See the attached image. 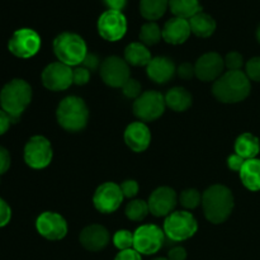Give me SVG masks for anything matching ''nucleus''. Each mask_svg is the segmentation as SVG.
<instances>
[{
    "mask_svg": "<svg viewBox=\"0 0 260 260\" xmlns=\"http://www.w3.org/2000/svg\"><path fill=\"white\" fill-rule=\"evenodd\" d=\"M52 146L46 137L33 136L24 146V161L32 169H45L52 161Z\"/></svg>",
    "mask_w": 260,
    "mask_h": 260,
    "instance_id": "6e6552de",
    "label": "nucleus"
},
{
    "mask_svg": "<svg viewBox=\"0 0 260 260\" xmlns=\"http://www.w3.org/2000/svg\"><path fill=\"white\" fill-rule=\"evenodd\" d=\"M202 206L206 218L218 225L230 217L234 210V196L228 187L215 184L202 194Z\"/></svg>",
    "mask_w": 260,
    "mask_h": 260,
    "instance_id": "7ed1b4c3",
    "label": "nucleus"
},
{
    "mask_svg": "<svg viewBox=\"0 0 260 260\" xmlns=\"http://www.w3.org/2000/svg\"><path fill=\"white\" fill-rule=\"evenodd\" d=\"M8 48L19 58L33 57L41 48V37L30 28H20L13 33L8 42Z\"/></svg>",
    "mask_w": 260,
    "mask_h": 260,
    "instance_id": "1a4fd4ad",
    "label": "nucleus"
},
{
    "mask_svg": "<svg viewBox=\"0 0 260 260\" xmlns=\"http://www.w3.org/2000/svg\"><path fill=\"white\" fill-rule=\"evenodd\" d=\"M90 79V71L84 66H76L73 69V83L76 85H85Z\"/></svg>",
    "mask_w": 260,
    "mask_h": 260,
    "instance_id": "f704fd0d",
    "label": "nucleus"
},
{
    "mask_svg": "<svg viewBox=\"0 0 260 260\" xmlns=\"http://www.w3.org/2000/svg\"><path fill=\"white\" fill-rule=\"evenodd\" d=\"M243 184L251 192L260 190V160H245L243 168L239 172Z\"/></svg>",
    "mask_w": 260,
    "mask_h": 260,
    "instance_id": "4be33fe9",
    "label": "nucleus"
},
{
    "mask_svg": "<svg viewBox=\"0 0 260 260\" xmlns=\"http://www.w3.org/2000/svg\"><path fill=\"white\" fill-rule=\"evenodd\" d=\"M124 142L135 152H142L151 142L150 129L144 122H134L124 131Z\"/></svg>",
    "mask_w": 260,
    "mask_h": 260,
    "instance_id": "a211bd4d",
    "label": "nucleus"
},
{
    "mask_svg": "<svg viewBox=\"0 0 260 260\" xmlns=\"http://www.w3.org/2000/svg\"><path fill=\"white\" fill-rule=\"evenodd\" d=\"M164 230L156 225H142L134 233V249L144 255H152L164 244Z\"/></svg>",
    "mask_w": 260,
    "mask_h": 260,
    "instance_id": "9d476101",
    "label": "nucleus"
},
{
    "mask_svg": "<svg viewBox=\"0 0 260 260\" xmlns=\"http://www.w3.org/2000/svg\"><path fill=\"white\" fill-rule=\"evenodd\" d=\"M123 201L121 185L113 182L103 183L96 188L93 196L94 207L101 213H112L117 211Z\"/></svg>",
    "mask_w": 260,
    "mask_h": 260,
    "instance_id": "f8f14e48",
    "label": "nucleus"
},
{
    "mask_svg": "<svg viewBox=\"0 0 260 260\" xmlns=\"http://www.w3.org/2000/svg\"><path fill=\"white\" fill-rule=\"evenodd\" d=\"M36 229L47 240H61L68 234V222L58 213L43 212L37 217Z\"/></svg>",
    "mask_w": 260,
    "mask_h": 260,
    "instance_id": "2eb2a0df",
    "label": "nucleus"
},
{
    "mask_svg": "<svg viewBox=\"0 0 260 260\" xmlns=\"http://www.w3.org/2000/svg\"><path fill=\"white\" fill-rule=\"evenodd\" d=\"M12 119H10V117L8 116L7 113H5L3 109H0V136L2 135H4L5 132L9 129L10 124H12Z\"/></svg>",
    "mask_w": 260,
    "mask_h": 260,
    "instance_id": "a18cd8bd",
    "label": "nucleus"
},
{
    "mask_svg": "<svg viewBox=\"0 0 260 260\" xmlns=\"http://www.w3.org/2000/svg\"><path fill=\"white\" fill-rule=\"evenodd\" d=\"M162 40L172 45H182L189 38L190 25L187 19L174 17L168 20L162 27Z\"/></svg>",
    "mask_w": 260,
    "mask_h": 260,
    "instance_id": "aec40b11",
    "label": "nucleus"
},
{
    "mask_svg": "<svg viewBox=\"0 0 260 260\" xmlns=\"http://www.w3.org/2000/svg\"><path fill=\"white\" fill-rule=\"evenodd\" d=\"M179 202L187 210H193L202 203V196L197 189H185L180 193Z\"/></svg>",
    "mask_w": 260,
    "mask_h": 260,
    "instance_id": "7c9ffc66",
    "label": "nucleus"
},
{
    "mask_svg": "<svg viewBox=\"0 0 260 260\" xmlns=\"http://www.w3.org/2000/svg\"><path fill=\"white\" fill-rule=\"evenodd\" d=\"M256 38H258V42L260 43V24H259L258 29H256Z\"/></svg>",
    "mask_w": 260,
    "mask_h": 260,
    "instance_id": "de8ad7c7",
    "label": "nucleus"
},
{
    "mask_svg": "<svg viewBox=\"0 0 260 260\" xmlns=\"http://www.w3.org/2000/svg\"><path fill=\"white\" fill-rule=\"evenodd\" d=\"M81 66L86 68L89 71L96 70V69L99 68V58H98V56L94 55V53H88V55L85 56V58H84V61H83V63H81Z\"/></svg>",
    "mask_w": 260,
    "mask_h": 260,
    "instance_id": "79ce46f5",
    "label": "nucleus"
},
{
    "mask_svg": "<svg viewBox=\"0 0 260 260\" xmlns=\"http://www.w3.org/2000/svg\"><path fill=\"white\" fill-rule=\"evenodd\" d=\"M124 60L132 66H147L151 61V53L141 42L129 43L124 50Z\"/></svg>",
    "mask_w": 260,
    "mask_h": 260,
    "instance_id": "a878e982",
    "label": "nucleus"
},
{
    "mask_svg": "<svg viewBox=\"0 0 260 260\" xmlns=\"http://www.w3.org/2000/svg\"><path fill=\"white\" fill-rule=\"evenodd\" d=\"M147 205L151 215L156 217L169 216L177 206V193L169 187H160L151 193Z\"/></svg>",
    "mask_w": 260,
    "mask_h": 260,
    "instance_id": "f3484780",
    "label": "nucleus"
},
{
    "mask_svg": "<svg viewBox=\"0 0 260 260\" xmlns=\"http://www.w3.org/2000/svg\"><path fill=\"white\" fill-rule=\"evenodd\" d=\"M80 244L89 251H101L108 245L109 233L104 226L90 225L80 233Z\"/></svg>",
    "mask_w": 260,
    "mask_h": 260,
    "instance_id": "6ab92c4d",
    "label": "nucleus"
},
{
    "mask_svg": "<svg viewBox=\"0 0 260 260\" xmlns=\"http://www.w3.org/2000/svg\"><path fill=\"white\" fill-rule=\"evenodd\" d=\"M121 189L123 193V197L132 198L139 193V184H137L136 180H124L121 184Z\"/></svg>",
    "mask_w": 260,
    "mask_h": 260,
    "instance_id": "e433bc0d",
    "label": "nucleus"
},
{
    "mask_svg": "<svg viewBox=\"0 0 260 260\" xmlns=\"http://www.w3.org/2000/svg\"><path fill=\"white\" fill-rule=\"evenodd\" d=\"M10 167V155L5 147L0 146V175L8 172Z\"/></svg>",
    "mask_w": 260,
    "mask_h": 260,
    "instance_id": "a19ab883",
    "label": "nucleus"
},
{
    "mask_svg": "<svg viewBox=\"0 0 260 260\" xmlns=\"http://www.w3.org/2000/svg\"><path fill=\"white\" fill-rule=\"evenodd\" d=\"M96 28H98V33L101 35L102 38L109 41V42H116V41H119L126 35V17L122 14V12L106 10L99 17Z\"/></svg>",
    "mask_w": 260,
    "mask_h": 260,
    "instance_id": "9b49d317",
    "label": "nucleus"
},
{
    "mask_svg": "<svg viewBox=\"0 0 260 260\" xmlns=\"http://www.w3.org/2000/svg\"><path fill=\"white\" fill-rule=\"evenodd\" d=\"M42 84L48 90H65L73 84V69L60 61L50 63L42 71Z\"/></svg>",
    "mask_w": 260,
    "mask_h": 260,
    "instance_id": "4468645a",
    "label": "nucleus"
},
{
    "mask_svg": "<svg viewBox=\"0 0 260 260\" xmlns=\"http://www.w3.org/2000/svg\"><path fill=\"white\" fill-rule=\"evenodd\" d=\"M175 69L174 62L165 56H157L151 58L146 66V73L152 81L157 84H165L174 76Z\"/></svg>",
    "mask_w": 260,
    "mask_h": 260,
    "instance_id": "412c9836",
    "label": "nucleus"
},
{
    "mask_svg": "<svg viewBox=\"0 0 260 260\" xmlns=\"http://www.w3.org/2000/svg\"><path fill=\"white\" fill-rule=\"evenodd\" d=\"M245 74L250 80L260 81V57H253L248 61Z\"/></svg>",
    "mask_w": 260,
    "mask_h": 260,
    "instance_id": "c9c22d12",
    "label": "nucleus"
},
{
    "mask_svg": "<svg viewBox=\"0 0 260 260\" xmlns=\"http://www.w3.org/2000/svg\"><path fill=\"white\" fill-rule=\"evenodd\" d=\"M162 38V30L155 22L145 23L140 30V40L145 46H154Z\"/></svg>",
    "mask_w": 260,
    "mask_h": 260,
    "instance_id": "c85d7f7f",
    "label": "nucleus"
},
{
    "mask_svg": "<svg viewBox=\"0 0 260 260\" xmlns=\"http://www.w3.org/2000/svg\"><path fill=\"white\" fill-rule=\"evenodd\" d=\"M53 52L58 61L68 66H79L88 55L86 43L76 33H60L53 40Z\"/></svg>",
    "mask_w": 260,
    "mask_h": 260,
    "instance_id": "39448f33",
    "label": "nucleus"
},
{
    "mask_svg": "<svg viewBox=\"0 0 260 260\" xmlns=\"http://www.w3.org/2000/svg\"><path fill=\"white\" fill-rule=\"evenodd\" d=\"M101 76L107 85L122 88L129 79V65L118 56H109L101 63Z\"/></svg>",
    "mask_w": 260,
    "mask_h": 260,
    "instance_id": "ddd939ff",
    "label": "nucleus"
},
{
    "mask_svg": "<svg viewBox=\"0 0 260 260\" xmlns=\"http://www.w3.org/2000/svg\"><path fill=\"white\" fill-rule=\"evenodd\" d=\"M154 260H169L168 258H156V259H154Z\"/></svg>",
    "mask_w": 260,
    "mask_h": 260,
    "instance_id": "09e8293b",
    "label": "nucleus"
},
{
    "mask_svg": "<svg viewBox=\"0 0 260 260\" xmlns=\"http://www.w3.org/2000/svg\"><path fill=\"white\" fill-rule=\"evenodd\" d=\"M113 244L119 251L134 249V233L128 230L117 231L113 236Z\"/></svg>",
    "mask_w": 260,
    "mask_h": 260,
    "instance_id": "2f4dec72",
    "label": "nucleus"
},
{
    "mask_svg": "<svg viewBox=\"0 0 260 260\" xmlns=\"http://www.w3.org/2000/svg\"><path fill=\"white\" fill-rule=\"evenodd\" d=\"M165 104L170 109L175 112H185L190 106H192V94L182 86H175L170 89L164 95Z\"/></svg>",
    "mask_w": 260,
    "mask_h": 260,
    "instance_id": "5701e85b",
    "label": "nucleus"
},
{
    "mask_svg": "<svg viewBox=\"0 0 260 260\" xmlns=\"http://www.w3.org/2000/svg\"><path fill=\"white\" fill-rule=\"evenodd\" d=\"M190 30L192 33H194L197 37L207 38L210 36L213 35V32L216 30V22L211 15H208L207 13L200 12L196 15H193L189 20Z\"/></svg>",
    "mask_w": 260,
    "mask_h": 260,
    "instance_id": "393cba45",
    "label": "nucleus"
},
{
    "mask_svg": "<svg viewBox=\"0 0 260 260\" xmlns=\"http://www.w3.org/2000/svg\"><path fill=\"white\" fill-rule=\"evenodd\" d=\"M10 218H12V210L9 205L0 198V228L7 226L10 222Z\"/></svg>",
    "mask_w": 260,
    "mask_h": 260,
    "instance_id": "4c0bfd02",
    "label": "nucleus"
},
{
    "mask_svg": "<svg viewBox=\"0 0 260 260\" xmlns=\"http://www.w3.org/2000/svg\"><path fill=\"white\" fill-rule=\"evenodd\" d=\"M168 259L169 260H185L187 259V251L182 246H175L168 253Z\"/></svg>",
    "mask_w": 260,
    "mask_h": 260,
    "instance_id": "c03bdc74",
    "label": "nucleus"
},
{
    "mask_svg": "<svg viewBox=\"0 0 260 260\" xmlns=\"http://www.w3.org/2000/svg\"><path fill=\"white\" fill-rule=\"evenodd\" d=\"M32 101V88L23 79H13L3 86L0 91V106L10 117L13 123L19 121L20 116Z\"/></svg>",
    "mask_w": 260,
    "mask_h": 260,
    "instance_id": "f03ea898",
    "label": "nucleus"
},
{
    "mask_svg": "<svg viewBox=\"0 0 260 260\" xmlns=\"http://www.w3.org/2000/svg\"><path fill=\"white\" fill-rule=\"evenodd\" d=\"M223 60H225V66L229 69V71H240V69L244 65L243 56L235 51L228 53V56Z\"/></svg>",
    "mask_w": 260,
    "mask_h": 260,
    "instance_id": "72a5a7b5",
    "label": "nucleus"
},
{
    "mask_svg": "<svg viewBox=\"0 0 260 260\" xmlns=\"http://www.w3.org/2000/svg\"><path fill=\"white\" fill-rule=\"evenodd\" d=\"M122 91H123V94L127 96V98L137 99L142 94L141 84H140L137 80H135V79L129 78L128 80L126 81V84L122 86Z\"/></svg>",
    "mask_w": 260,
    "mask_h": 260,
    "instance_id": "473e14b6",
    "label": "nucleus"
},
{
    "mask_svg": "<svg viewBox=\"0 0 260 260\" xmlns=\"http://www.w3.org/2000/svg\"><path fill=\"white\" fill-rule=\"evenodd\" d=\"M165 98L156 90L144 91L134 102V114L144 122H152L162 116L165 111Z\"/></svg>",
    "mask_w": 260,
    "mask_h": 260,
    "instance_id": "0eeeda50",
    "label": "nucleus"
},
{
    "mask_svg": "<svg viewBox=\"0 0 260 260\" xmlns=\"http://www.w3.org/2000/svg\"><path fill=\"white\" fill-rule=\"evenodd\" d=\"M250 79L243 71H226L212 85V94L222 103H239L250 94Z\"/></svg>",
    "mask_w": 260,
    "mask_h": 260,
    "instance_id": "f257e3e1",
    "label": "nucleus"
},
{
    "mask_svg": "<svg viewBox=\"0 0 260 260\" xmlns=\"http://www.w3.org/2000/svg\"><path fill=\"white\" fill-rule=\"evenodd\" d=\"M177 73L179 75V78L184 79V80H189L192 79L193 76L196 75V71H194V65H190V63L184 62L177 69Z\"/></svg>",
    "mask_w": 260,
    "mask_h": 260,
    "instance_id": "58836bf2",
    "label": "nucleus"
},
{
    "mask_svg": "<svg viewBox=\"0 0 260 260\" xmlns=\"http://www.w3.org/2000/svg\"><path fill=\"white\" fill-rule=\"evenodd\" d=\"M169 7V0H140V12L145 19L154 22L160 19Z\"/></svg>",
    "mask_w": 260,
    "mask_h": 260,
    "instance_id": "cd10ccee",
    "label": "nucleus"
},
{
    "mask_svg": "<svg viewBox=\"0 0 260 260\" xmlns=\"http://www.w3.org/2000/svg\"><path fill=\"white\" fill-rule=\"evenodd\" d=\"M198 230L194 216L187 211H177L167 216L164 222V234L172 241H184L192 238Z\"/></svg>",
    "mask_w": 260,
    "mask_h": 260,
    "instance_id": "423d86ee",
    "label": "nucleus"
},
{
    "mask_svg": "<svg viewBox=\"0 0 260 260\" xmlns=\"http://www.w3.org/2000/svg\"><path fill=\"white\" fill-rule=\"evenodd\" d=\"M244 162H245V159H243L241 156H239L238 154H234L231 156H229L228 159V165L231 170L234 172H240V169L243 168Z\"/></svg>",
    "mask_w": 260,
    "mask_h": 260,
    "instance_id": "37998d69",
    "label": "nucleus"
},
{
    "mask_svg": "<svg viewBox=\"0 0 260 260\" xmlns=\"http://www.w3.org/2000/svg\"><path fill=\"white\" fill-rule=\"evenodd\" d=\"M260 151V142L258 137L251 134H243L236 139L235 152L245 160L255 159Z\"/></svg>",
    "mask_w": 260,
    "mask_h": 260,
    "instance_id": "b1692460",
    "label": "nucleus"
},
{
    "mask_svg": "<svg viewBox=\"0 0 260 260\" xmlns=\"http://www.w3.org/2000/svg\"><path fill=\"white\" fill-rule=\"evenodd\" d=\"M149 212V205H147V202L141 200L131 201V202L126 206V211H124L127 217L131 221H136V222L144 220Z\"/></svg>",
    "mask_w": 260,
    "mask_h": 260,
    "instance_id": "c756f323",
    "label": "nucleus"
},
{
    "mask_svg": "<svg viewBox=\"0 0 260 260\" xmlns=\"http://www.w3.org/2000/svg\"><path fill=\"white\" fill-rule=\"evenodd\" d=\"M169 8L175 17L187 20L202 12V7L198 0H169Z\"/></svg>",
    "mask_w": 260,
    "mask_h": 260,
    "instance_id": "bb28decb",
    "label": "nucleus"
},
{
    "mask_svg": "<svg viewBox=\"0 0 260 260\" xmlns=\"http://www.w3.org/2000/svg\"><path fill=\"white\" fill-rule=\"evenodd\" d=\"M225 60L217 52H207L201 56L194 65L196 76L202 81L215 83L222 75Z\"/></svg>",
    "mask_w": 260,
    "mask_h": 260,
    "instance_id": "dca6fc26",
    "label": "nucleus"
},
{
    "mask_svg": "<svg viewBox=\"0 0 260 260\" xmlns=\"http://www.w3.org/2000/svg\"><path fill=\"white\" fill-rule=\"evenodd\" d=\"M104 5L108 8V10H117L121 12L127 4V0H103Z\"/></svg>",
    "mask_w": 260,
    "mask_h": 260,
    "instance_id": "49530a36",
    "label": "nucleus"
},
{
    "mask_svg": "<svg viewBox=\"0 0 260 260\" xmlns=\"http://www.w3.org/2000/svg\"><path fill=\"white\" fill-rule=\"evenodd\" d=\"M56 118L58 124L68 132H80L88 124V107L79 96H66L58 104Z\"/></svg>",
    "mask_w": 260,
    "mask_h": 260,
    "instance_id": "20e7f679",
    "label": "nucleus"
},
{
    "mask_svg": "<svg viewBox=\"0 0 260 260\" xmlns=\"http://www.w3.org/2000/svg\"><path fill=\"white\" fill-rule=\"evenodd\" d=\"M114 260H142L141 254L135 249H127V250H121L116 255Z\"/></svg>",
    "mask_w": 260,
    "mask_h": 260,
    "instance_id": "ea45409f",
    "label": "nucleus"
}]
</instances>
